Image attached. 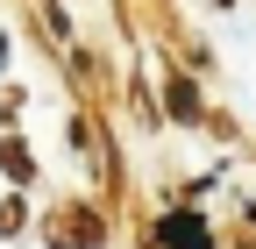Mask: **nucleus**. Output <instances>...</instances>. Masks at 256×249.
<instances>
[{
    "label": "nucleus",
    "instance_id": "obj_1",
    "mask_svg": "<svg viewBox=\"0 0 256 249\" xmlns=\"http://www.w3.org/2000/svg\"><path fill=\"white\" fill-rule=\"evenodd\" d=\"M156 235H164V249H214V242H206V228H200V214H171Z\"/></svg>",
    "mask_w": 256,
    "mask_h": 249
}]
</instances>
